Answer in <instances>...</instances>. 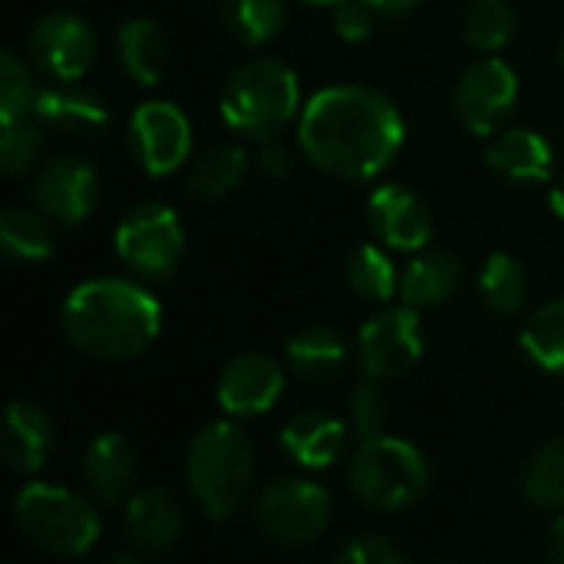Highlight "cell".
<instances>
[{
	"label": "cell",
	"instance_id": "cell-38",
	"mask_svg": "<svg viewBox=\"0 0 564 564\" xmlns=\"http://www.w3.org/2000/svg\"><path fill=\"white\" fill-rule=\"evenodd\" d=\"M258 165H261L264 175L284 178V175L294 169V159H291V152H288L278 139H271V142H261V149H258Z\"/></svg>",
	"mask_w": 564,
	"mask_h": 564
},
{
	"label": "cell",
	"instance_id": "cell-9",
	"mask_svg": "<svg viewBox=\"0 0 564 564\" xmlns=\"http://www.w3.org/2000/svg\"><path fill=\"white\" fill-rule=\"evenodd\" d=\"M423 357V324L416 307H383L357 334V364L367 380H397Z\"/></svg>",
	"mask_w": 564,
	"mask_h": 564
},
{
	"label": "cell",
	"instance_id": "cell-30",
	"mask_svg": "<svg viewBox=\"0 0 564 564\" xmlns=\"http://www.w3.org/2000/svg\"><path fill=\"white\" fill-rule=\"evenodd\" d=\"M522 492L535 509L564 512V436L542 443L522 476Z\"/></svg>",
	"mask_w": 564,
	"mask_h": 564
},
{
	"label": "cell",
	"instance_id": "cell-23",
	"mask_svg": "<svg viewBox=\"0 0 564 564\" xmlns=\"http://www.w3.org/2000/svg\"><path fill=\"white\" fill-rule=\"evenodd\" d=\"M116 56L129 79L139 86H155L169 69V33L152 17H132L116 30Z\"/></svg>",
	"mask_w": 564,
	"mask_h": 564
},
{
	"label": "cell",
	"instance_id": "cell-28",
	"mask_svg": "<svg viewBox=\"0 0 564 564\" xmlns=\"http://www.w3.org/2000/svg\"><path fill=\"white\" fill-rule=\"evenodd\" d=\"M225 30L248 50L268 46L288 20V0H218Z\"/></svg>",
	"mask_w": 564,
	"mask_h": 564
},
{
	"label": "cell",
	"instance_id": "cell-32",
	"mask_svg": "<svg viewBox=\"0 0 564 564\" xmlns=\"http://www.w3.org/2000/svg\"><path fill=\"white\" fill-rule=\"evenodd\" d=\"M466 43L482 53H499L516 33V7L509 0H469L463 13Z\"/></svg>",
	"mask_w": 564,
	"mask_h": 564
},
{
	"label": "cell",
	"instance_id": "cell-2",
	"mask_svg": "<svg viewBox=\"0 0 564 564\" xmlns=\"http://www.w3.org/2000/svg\"><path fill=\"white\" fill-rule=\"evenodd\" d=\"M59 324L79 354L122 364L155 344L162 330V304L132 278H93L66 294Z\"/></svg>",
	"mask_w": 564,
	"mask_h": 564
},
{
	"label": "cell",
	"instance_id": "cell-19",
	"mask_svg": "<svg viewBox=\"0 0 564 564\" xmlns=\"http://www.w3.org/2000/svg\"><path fill=\"white\" fill-rule=\"evenodd\" d=\"M3 459L13 473L33 476L46 466L56 446V430L50 413L33 400H13L3 416Z\"/></svg>",
	"mask_w": 564,
	"mask_h": 564
},
{
	"label": "cell",
	"instance_id": "cell-42",
	"mask_svg": "<svg viewBox=\"0 0 564 564\" xmlns=\"http://www.w3.org/2000/svg\"><path fill=\"white\" fill-rule=\"evenodd\" d=\"M106 564H142V558L135 555V552H112Z\"/></svg>",
	"mask_w": 564,
	"mask_h": 564
},
{
	"label": "cell",
	"instance_id": "cell-33",
	"mask_svg": "<svg viewBox=\"0 0 564 564\" xmlns=\"http://www.w3.org/2000/svg\"><path fill=\"white\" fill-rule=\"evenodd\" d=\"M36 96H40V86L30 66L13 50H3L0 53V122L10 126V122L30 119Z\"/></svg>",
	"mask_w": 564,
	"mask_h": 564
},
{
	"label": "cell",
	"instance_id": "cell-18",
	"mask_svg": "<svg viewBox=\"0 0 564 564\" xmlns=\"http://www.w3.org/2000/svg\"><path fill=\"white\" fill-rule=\"evenodd\" d=\"M79 476L96 506H126L135 482L132 443L122 433H99L79 459Z\"/></svg>",
	"mask_w": 564,
	"mask_h": 564
},
{
	"label": "cell",
	"instance_id": "cell-16",
	"mask_svg": "<svg viewBox=\"0 0 564 564\" xmlns=\"http://www.w3.org/2000/svg\"><path fill=\"white\" fill-rule=\"evenodd\" d=\"M122 525L135 552L162 555L175 549L185 529V512L182 502L175 499L172 489L165 486H145L132 492L122 506Z\"/></svg>",
	"mask_w": 564,
	"mask_h": 564
},
{
	"label": "cell",
	"instance_id": "cell-25",
	"mask_svg": "<svg viewBox=\"0 0 564 564\" xmlns=\"http://www.w3.org/2000/svg\"><path fill=\"white\" fill-rule=\"evenodd\" d=\"M248 175V155L238 145H212L192 155L185 165V188L195 198H225L231 195Z\"/></svg>",
	"mask_w": 564,
	"mask_h": 564
},
{
	"label": "cell",
	"instance_id": "cell-4",
	"mask_svg": "<svg viewBox=\"0 0 564 564\" xmlns=\"http://www.w3.org/2000/svg\"><path fill=\"white\" fill-rule=\"evenodd\" d=\"M297 73L274 56H251L238 63L218 96V112L231 132L254 142L278 139L294 119H301Z\"/></svg>",
	"mask_w": 564,
	"mask_h": 564
},
{
	"label": "cell",
	"instance_id": "cell-6",
	"mask_svg": "<svg viewBox=\"0 0 564 564\" xmlns=\"http://www.w3.org/2000/svg\"><path fill=\"white\" fill-rule=\"evenodd\" d=\"M347 486L354 499L373 512L413 509L430 489L426 453L403 436H380L357 446L347 466Z\"/></svg>",
	"mask_w": 564,
	"mask_h": 564
},
{
	"label": "cell",
	"instance_id": "cell-41",
	"mask_svg": "<svg viewBox=\"0 0 564 564\" xmlns=\"http://www.w3.org/2000/svg\"><path fill=\"white\" fill-rule=\"evenodd\" d=\"M549 205H552V212L564 218V175L558 178H552V188H549Z\"/></svg>",
	"mask_w": 564,
	"mask_h": 564
},
{
	"label": "cell",
	"instance_id": "cell-43",
	"mask_svg": "<svg viewBox=\"0 0 564 564\" xmlns=\"http://www.w3.org/2000/svg\"><path fill=\"white\" fill-rule=\"evenodd\" d=\"M301 3H311V7H337L340 0H301Z\"/></svg>",
	"mask_w": 564,
	"mask_h": 564
},
{
	"label": "cell",
	"instance_id": "cell-24",
	"mask_svg": "<svg viewBox=\"0 0 564 564\" xmlns=\"http://www.w3.org/2000/svg\"><path fill=\"white\" fill-rule=\"evenodd\" d=\"M284 357H288V367L294 377H301L307 383H327L344 373V367L350 360V347L340 330H334L327 324H314V327L297 330L288 340Z\"/></svg>",
	"mask_w": 564,
	"mask_h": 564
},
{
	"label": "cell",
	"instance_id": "cell-10",
	"mask_svg": "<svg viewBox=\"0 0 564 564\" xmlns=\"http://www.w3.org/2000/svg\"><path fill=\"white\" fill-rule=\"evenodd\" d=\"M519 102V73L502 56H482L463 69L453 106L456 119L473 135H496Z\"/></svg>",
	"mask_w": 564,
	"mask_h": 564
},
{
	"label": "cell",
	"instance_id": "cell-15",
	"mask_svg": "<svg viewBox=\"0 0 564 564\" xmlns=\"http://www.w3.org/2000/svg\"><path fill=\"white\" fill-rule=\"evenodd\" d=\"M284 383H288L284 367L274 357L241 354V357L225 364L218 387H215V397L228 416L245 420V416H261V413L274 410V403L284 393Z\"/></svg>",
	"mask_w": 564,
	"mask_h": 564
},
{
	"label": "cell",
	"instance_id": "cell-8",
	"mask_svg": "<svg viewBox=\"0 0 564 564\" xmlns=\"http://www.w3.org/2000/svg\"><path fill=\"white\" fill-rule=\"evenodd\" d=\"M185 251V228L172 205L139 202L116 225V254L139 278H169Z\"/></svg>",
	"mask_w": 564,
	"mask_h": 564
},
{
	"label": "cell",
	"instance_id": "cell-44",
	"mask_svg": "<svg viewBox=\"0 0 564 564\" xmlns=\"http://www.w3.org/2000/svg\"><path fill=\"white\" fill-rule=\"evenodd\" d=\"M558 63L564 66V36H562V46H558Z\"/></svg>",
	"mask_w": 564,
	"mask_h": 564
},
{
	"label": "cell",
	"instance_id": "cell-29",
	"mask_svg": "<svg viewBox=\"0 0 564 564\" xmlns=\"http://www.w3.org/2000/svg\"><path fill=\"white\" fill-rule=\"evenodd\" d=\"M519 344L535 367L564 377V297H552L529 314Z\"/></svg>",
	"mask_w": 564,
	"mask_h": 564
},
{
	"label": "cell",
	"instance_id": "cell-12",
	"mask_svg": "<svg viewBox=\"0 0 564 564\" xmlns=\"http://www.w3.org/2000/svg\"><path fill=\"white\" fill-rule=\"evenodd\" d=\"M99 40L89 20L73 10H53L40 17L30 30L26 53L40 73L56 83H76L89 73Z\"/></svg>",
	"mask_w": 564,
	"mask_h": 564
},
{
	"label": "cell",
	"instance_id": "cell-34",
	"mask_svg": "<svg viewBox=\"0 0 564 564\" xmlns=\"http://www.w3.org/2000/svg\"><path fill=\"white\" fill-rule=\"evenodd\" d=\"M43 155V126L33 119H20L3 126L0 132V169L7 178H20L36 169Z\"/></svg>",
	"mask_w": 564,
	"mask_h": 564
},
{
	"label": "cell",
	"instance_id": "cell-46",
	"mask_svg": "<svg viewBox=\"0 0 564 564\" xmlns=\"http://www.w3.org/2000/svg\"><path fill=\"white\" fill-rule=\"evenodd\" d=\"M562 139H564V132H562Z\"/></svg>",
	"mask_w": 564,
	"mask_h": 564
},
{
	"label": "cell",
	"instance_id": "cell-26",
	"mask_svg": "<svg viewBox=\"0 0 564 564\" xmlns=\"http://www.w3.org/2000/svg\"><path fill=\"white\" fill-rule=\"evenodd\" d=\"M482 307L496 317H516L529 304V274L516 254L496 251L486 258L476 278Z\"/></svg>",
	"mask_w": 564,
	"mask_h": 564
},
{
	"label": "cell",
	"instance_id": "cell-39",
	"mask_svg": "<svg viewBox=\"0 0 564 564\" xmlns=\"http://www.w3.org/2000/svg\"><path fill=\"white\" fill-rule=\"evenodd\" d=\"M549 562L564 564V512L549 525Z\"/></svg>",
	"mask_w": 564,
	"mask_h": 564
},
{
	"label": "cell",
	"instance_id": "cell-40",
	"mask_svg": "<svg viewBox=\"0 0 564 564\" xmlns=\"http://www.w3.org/2000/svg\"><path fill=\"white\" fill-rule=\"evenodd\" d=\"M367 7H373L377 13H406V10H413V7H420L423 0H364Z\"/></svg>",
	"mask_w": 564,
	"mask_h": 564
},
{
	"label": "cell",
	"instance_id": "cell-36",
	"mask_svg": "<svg viewBox=\"0 0 564 564\" xmlns=\"http://www.w3.org/2000/svg\"><path fill=\"white\" fill-rule=\"evenodd\" d=\"M334 564H410V558L383 535H357L337 552Z\"/></svg>",
	"mask_w": 564,
	"mask_h": 564
},
{
	"label": "cell",
	"instance_id": "cell-27",
	"mask_svg": "<svg viewBox=\"0 0 564 564\" xmlns=\"http://www.w3.org/2000/svg\"><path fill=\"white\" fill-rule=\"evenodd\" d=\"M53 221L33 208H7L0 215V251L10 264H40L53 254Z\"/></svg>",
	"mask_w": 564,
	"mask_h": 564
},
{
	"label": "cell",
	"instance_id": "cell-20",
	"mask_svg": "<svg viewBox=\"0 0 564 564\" xmlns=\"http://www.w3.org/2000/svg\"><path fill=\"white\" fill-rule=\"evenodd\" d=\"M281 449L301 469H330L347 453V426L330 413L304 410L284 423Z\"/></svg>",
	"mask_w": 564,
	"mask_h": 564
},
{
	"label": "cell",
	"instance_id": "cell-13",
	"mask_svg": "<svg viewBox=\"0 0 564 564\" xmlns=\"http://www.w3.org/2000/svg\"><path fill=\"white\" fill-rule=\"evenodd\" d=\"M102 198V178L83 155H56L33 178V202L59 228L83 225Z\"/></svg>",
	"mask_w": 564,
	"mask_h": 564
},
{
	"label": "cell",
	"instance_id": "cell-45",
	"mask_svg": "<svg viewBox=\"0 0 564 564\" xmlns=\"http://www.w3.org/2000/svg\"><path fill=\"white\" fill-rule=\"evenodd\" d=\"M433 564H449V562H433Z\"/></svg>",
	"mask_w": 564,
	"mask_h": 564
},
{
	"label": "cell",
	"instance_id": "cell-1",
	"mask_svg": "<svg viewBox=\"0 0 564 564\" xmlns=\"http://www.w3.org/2000/svg\"><path fill=\"white\" fill-rule=\"evenodd\" d=\"M406 142L400 106L370 86L340 83L314 93L297 119V149L321 172L347 182L383 175Z\"/></svg>",
	"mask_w": 564,
	"mask_h": 564
},
{
	"label": "cell",
	"instance_id": "cell-22",
	"mask_svg": "<svg viewBox=\"0 0 564 564\" xmlns=\"http://www.w3.org/2000/svg\"><path fill=\"white\" fill-rule=\"evenodd\" d=\"M486 162L496 175L529 185V182H552L555 152L552 142L535 129H506L492 139Z\"/></svg>",
	"mask_w": 564,
	"mask_h": 564
},
{
	"label": "cell",
	"instance_id": "cell-14",
	"mask_svg": "<svg viewBox=\"0 0 564 564\" xmlns=\"http://www.w3.org/2000/svg\"><path fill=\"white\" fill-rule=\"evenodd\" d=\"M367 225L387 251L416 254L430 248L433 215L430 205L406 185H377L367 198Z\"/></svg>",
	"mask_w": 564,
	"mask_h": 564
},
{
	"label": "cell",
	"instance_id": "cell-37",
	"mask_svg": "<svg viewBox=\"0 0 564 564\" xmlns=\"http://www.w3.org/2000/svg\"><path fill=\"white\" fill-rule=\"evenodd\" d=\"M334 10V30L344 43H364L373 36L377 26V10L367 7L364 0H340Z\"/></svg>",
	"mask_w": 564,
	"mask_h": 564
},
{
	"label": "cell",
	"instance_id": "cell-3",
	"mask_svg": "<svg viewBox=\"0 0 564 564\" xmlns=\"http://www.w3.org/2000/svg\"><path fill=\"white\" fill-rule=\"evenodd\" d=\"M185 482L202 516L212 522L231 519L254 486L251 436L231 420L202 426L185 449Z\"/></svg>",
	"mask_w": 564,
	"mask_h": 564
},
{
	"label": "cell",
	"instance_id": "cell-31",
	"mask_svg": "<svg viewBox=\"0 0 564 564\" xmlns=\"http://www.w3.org/2000/svg\"><path fill=\"white\" fill-rule=\"evenodd\" d=\"M347 284L357 297L387 304L400 291V274L387 248L380 245H360L347 258Z\"/></svg>",
	"mask_w": 564,
	"mask_h": 564
},
{
	"label": "cell",
	"instance_id": "cell-11",
	"mask_svg": "<svg viewBox=\"0 0 564 564\" xmlns=\"http://www.w3.org/2000/svg\"><path fill=\"white\" fill-rule=\"evenodd\" d=\"M129 152L135 165L152 178H165L185 169L192 162L188 116L165 99L142 102L129 119Z\"/></svg>",
	"mask_w": 564,
	"mask_h": 564
},
{
	"label": "cell",
	"instance_id": "cell-7",
	"mask_svg": "<svg viewBox=\"0 0 564 564\" xmlns=\"http://www.w3.org/2000/svg\"><path fill=\"white\" fill-rule=\"evenodd\" d=\"M334 516L330 492L314 479H278L271 482L258 502H254V525L258 532L281 545V549H301L324 535Z\"/></svg>",
	"mask_w": 564,
	"mask_h": 564
},
{
	"label": "cell",
	"instance_id": "cell-21",
	"mask_svg": "<svg viewBox=\"0 0 564 564\" xmlns=\"http://www.w3.org/2000/svg\"><path fill=\"white\" fill-rule=\"evenodd\" d=\"M463 284V261L443 248H423L400 274V301L406 307H440Z\"/></svg>",
	"mask_w": 564,
	"mask_h": 564
},
{
	"label": "cell",
	"instance_id": "cell-35",
	"mask_svg": "<svg viewBox=\"0 0 564 564\" xmlns=\"http://www.w3.org/2000/svg\"><path fill=\"white\" fill-rule=\"evenodd\" d=\"M347 420H350V430H354V436L360 443L380 440V436L390 433V400L377 387V380H364V383L354 387L350 406H347Z\"/></svg>",
	"mask_w": 564,
	"mask_h": 564
},
{
	"label": "cell",
	"instance_id": "cell-17",
	"mask_svg": "<svg viewBox=\"0 0 564 564\" xmlns=\"http://www.w3.org/2000/svg\"><path fill=\"white\" fill-rule=\"evenodd\" d=\"M33 119L43 129H53L59 135L89 139L109 126V109H106L102 96L96 89L83 86L79 79L76 83H50V86H40Z\"/></svg>",
	"mask_w": 564,
	"mask_h": 564
},
{
	"label": "cell",
	"instance_id": "cell-5",
	"mask_svg": "<svg viewBox=\"0 0 564 564\" xmlns=\"http://www.w3.org/2000/svg\"><path fill=\"white\" fill-rule=\"evenodd\" d=\"M13 519L40 552L56 558L86 555L102 532L99 506L89 496L53 482L23 486L13 499Z\"/></svg>",
	"mask_w": 564,
	"mask_h": 564
}]
</instances>
